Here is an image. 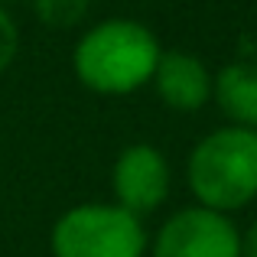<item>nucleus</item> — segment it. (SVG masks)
I'll list each match as a JSON object with an SVG mask.
<instances>
[{
  "mask_svg": "<svg viewBox=\"0 0 257 257\" xmlns=\"http://www.w3.org/2000/svg\"><path fill=\"white\" fill-rule=\"evenodd\" d=\"M163 56L157 33L131 17H111L88 26L72 52L75 78L88 91L124 98L150 85Z\"/></svg>",
  "mask_w": 257,
  "mask_h": 257,
  "instance_id": "1",
  "label": "nucleus"
},
{
  "mask_svg": "<svg viewBox=\"0 0 257 257\" xmlns=\"http://www.w3.org/2000/svg\"><path fill=\"white\" fill-rule=\"evenodd\" d=\"M186 182L195 205L231 215L257 199V131L215 127L189 150Z\"/></svg>",
  "mask_w": 257,
  "mask_h": 257,
  "instance_id": "2",
  "label": "nucleus"
},
{
  "mask_svg": "<svg viewBox=\"0 0 257 257\" xmlns=\"http://www.w3.org/2000/svg\"><path fill=\"white\" fill-rule=\"evenodd\" d=\"M49 251L52 257H147L150 234L144 218L117 202H82L56 218Z\"/></svg>",
  "mask_w": 257,
  "mask_h": 257,
  "instance_id": "3",
  "label": "nucleus"
},
{
  "mask_svg": "<svg viewBox=\"0 0 257 257\" xmlns=\"http://www.w3.org/2000/svg\"><path fill=\"white\" fill-rule=\"evenodd\" d=\"M153 257H241V231L231 215L186 205L160 225L150 241Z\"/></svg>",
  "mask_w": 257,
  "mask_h": 257,
  "instance_id": "4",
  "label": "nucleus"
},
{
  "mask_svg": "<svg viewBox=\"0 0 257 257\" xmlns=\"http://www.w3.org/2000/svg\"><path fill=\"white\" fill-rule=\"evenodd\" d=\"M111 192L120 208L137 218L153 215L173 192V166L160 147L131 144L111 166Z\"/></svg>",
  "mask_w": 257,
  "mask_h": 257,
  "instance_id": "5",
  "label": "nucleus"
},
{
  "mask_svg": "<svg viewBox=\"0 0 257 257\" xmlns=\"http://www.w3.org/2000/svg\"><path fill=\"white\" fill-rule=\"evenodd\" d=\"M212 78L215 72L202 62L195 52L186 49H163L150 85L157 98L176 114H195L212 101Z\"/></svg>",
  "mask_w": 257,
  "mask_h": 257,
  "instance_id": "6",
  "label": "nucleus"
},
{
  "mask_svg": "<svg viewBox=\"0 0 257 257\" xmlns=\"http://www.w3.org/2000/svg\"><path fill=\"white\" fill-rule=\"evenodd\" d=\"M212 101L231 127L257 131V65L228 62L212 78Z\"/></svg>",
  "mask_w": 257,
  "mask_h": 257,
  "instance_id": "7",
  "label": "nucleus"
},
{
  "mask_svg": "<svg viewBox=\"0 0 257 257\" xmlns=\"http://www.w3.org/2000/svg\"><path fill=\"white\" fill-rule=\"evenodd\" d=\"M91 0H33V13L49 30H72L88 17Z\"/></svg>",
  "mask_w": 257,
  "mask_h": 257,
  "instance_id": "8",
  "label": "nucleus"
},
{
  "mask_svg": "<svg viewBox=\"0 0 257 257\" xmlns=\"http://www.w3.org/2000/svg\"><path fill=\"white\" fill-rule=\"evenodd\" d=\"M20 26L13 20L10 7H0V75L13 65V59L20 56Z\"/></svg>",
  "mask_w": 257,
  "mask_h": 257,
  "instance_id": "9",
  "label": "nucleus"
},
{
  "mask_svg": "<svg viewBox=\"0 0 257 257\" xmlns=\"http://www.w3.org/2000/svg\"><path fill=\"white\" fill-rule=\"evenodd\" d=\"M241 257H257V218L241 231Z\"/></svg>",
  "mask_w": 257,
  "mask_h": 257,
  "instance_id": "10",
  "label": "nucleus"
},
{
  "mask_svg": "<svg viewBox=\"0 0 257 257\" xmlns=\"http://www.w3.org/2000/svg\"><path fill=\"white\" fill-rule=\"evenodd\" d=\"M13 4V0H0V7H10Z\"/></svg>",
  "mask_w": 257,
  "mask_h": 257,
  "instance_id": "11",
  "label": "nucleus"
}]
</instances>
